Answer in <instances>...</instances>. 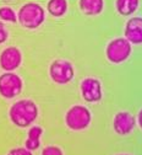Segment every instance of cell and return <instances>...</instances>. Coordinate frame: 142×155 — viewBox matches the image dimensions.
Wrapping results in <instances>:
<instances>
[{"mask_svg":"<svg viewBox=\"0 0 142 155\" xmlns=\"http://www.w3.org/2000/svg\"><path fill=\"white\" fill-rule=\"evenodd\" d=\"M46 20L44 9L37 3H26L18 10L17 21L22 27L28 30L38 28Z\"/></svg>","mask_w":142,"mask_h":155,"instance_id":"2","label":"cell"},{"mask_svg":"<svg viewBox=\"0 0 142 155\" xmlns=\"http://www.w3.org/2000/svg\"><path fill=\"white\" fill-rule=\"evenodd\" d=\"M125 37L130 43H142V17H132L126 22Z\"/></svg>","mask_w":142,"mask_h":155,"instance_id":"10","label":"cell"},{"mask_svg":"<svg viewBox=\"0 0 142 155\" xmlns=\"http://www.w3.org/2000/svg\"><path fill=\"white\" fill-rule=\"evenodd\" d=\"M24 87L22 79L12 71H6L0 75V95L4 99H14L21 94Z\"/></svg>","mask_w":142,"mask_h":155,"instance_id":"5","label":"cell"},{"mask_svg":"<svg viewBox=\"0 0 142 155\" xmlns=\"http://www.w3.org/2000/svg\"><path fill=\"white\" fill-rule=\"evenodd\" d=\"M47 9L54 17H62L68 11V2L66 0H49Z\"/></svg>","mask_w":142,"mask_h":155,"instance_id":"13","label":"cell"},{"mask_svg":"<svg viewBox=\"0 0 142 155\" xmlns=\"http://www.w3.org/2000/svg\"><path fill=\"white\" fill-rule=\"evenodd\" d=\"M92 120L91 112L87 107L82 105H75L65 114V123L72 130H84L86 129Z\"/></svg>","mask_w":142,"mask_h":155,"instance_id":"3","label":"cell"},{"mask_svg":"<svg viewBox=\"0 0 142 155\" xmlns=\"http://www.w3.org/2000/svg\"><path fill=\"white\" fill-rule=\"evenodd\" d=\"M103 0H80V9L87 16H96L102 12Z\"/></svg>","mask_w":142,"mask_h":155,"instance_id":"11","label":"cell"},{"mask_svg":"<svg viewBox=\"0 0 142 155\" xmlns=\"http://www.w3.org/2000/svg\"><path fill=\"white\" fill-rule=\"evenodd\" d=\"M8 155H32V151H30L26 148H15L11 149L8 153Z\"/></svg>","mask_w":142,"mask_h":155,"instance_id":"18","label":"cell"},{"mask_svg":"<svg viewBox=\"0 0 142 155\" xmlns=\"http://www.w3.org/2000/svg\"><path fill=\"white\" fill-rule=\"evenodd\" d=\"M119 155H129V154H119Z\"/></svg>","mask_w":142,"mask_h":155,"instance_id":"20","label":"cell"},{"mask_svg":"<svg viewBox=\"0 0 142 155\" xmlns=\"http://www.w3.org/2000/svg\"><path fill=\"white\" fill-rule=\"evenodd\" d=\"M138 0H116V10L119 14L129 16L136 11Z\"/></svg>","mask_w":142,"mask_h":155,"instance_id":"14","label":"cell"},{"mask_svg":"<svg viewBox=\"0 0 142 155\" xmlns=\"http://www.w3.org/2000/svg\"><path fill=\"white\" fill-rule=\"evenodd\" d=\"M81 94L87 102H98L102 99V85L96 78H86L81 83Z\"/></svg>","mask_w":142,"mask_h":155,"instance_id":"7","label":"cell"},{"mask_svg":"<svg viewBox=\"0 0 142 155\" xmlns=\"http://www.w3.org/2000/svg\"><path fill=\"white\" fill-rule=\"evenodd\" d=\"M0 20L15 24L17 21V15L10 6H2L0 8Z\"/></svg>","mask_w":142,"mask_h":155,"instance_id":"15","label":"cell"},{"mask_svg":"<svg viewBox=\"0 0 142 155\" xmlns=\"http://www.w3.org/2000/svg\"><path fill=\"white\" fill-rule=\"evenodd\" d=\"M49 75L55 84L65 85L74 79V65L65 59H56L49 67Z\"/></svg>","mask_w":142,"mask_h":155,"instance_id":"4","label":"cell"},{"mask_svg":"<svg viewBox=\"0 0 142 155\" xmlns=\"http://www.w3.org/2000/svg\"><path fill=\"white\" fill-rule=\"evenodd\" d=\"M138 123H140V127L142 128V110L138 113Z\"/></svg>","mask_w":142,"mask_h":155,"instance_id":"19","label":"cell"},{"mask_svg":"<svg viewBox=\"0 0 142 155\" xmlns=\"http://www.w3.org/2000/svg\"><path fill=\"white\" fill-rule=\"evenodd\" d=\"M22 63V53L17 47H8L0 54V67L6 71L16 70Z\"/></svg>","mask_w":142,"mask_h":155,"instance_id":"8","label":"cell"},{"mask_svg":"<svg viewBox=\"0 0 142 155\" xmlns=\"http://www.w3.org/2000/svg\"><path fill=\"white\" fill-rule=\"evenodd\" d=\"M114 130L120 135H126L135 128V118L129 112H119L115 114L113 121Z\"/></svg>","mask_w":142,"mask_h":155,"instance_id":"9","label":"cell"},{"mask_svg":"<svg viewBox=\"0 0 142 155\" xmlns=\"http://www.w3.org/2000/svg\"><path fill=\"white\" fill-rule=\"evenodd\" d=\"M9 117L16 127L26 128L37 120L38 107L32 100L28 99L16 101L9 110Z\"/></svg>","mask_w":142,"mask_h":155,"instance_id":"1","label":"cell"},{"mask_svg":"<svg viewBox=\"0 0 142 155\" xmlns=\"http://www.w3.org/2000/svg\"><path fill=\"white\" fill-rule=\"evenodd\" d=\"M43 134V128L39 126H33L30 128L27 134V140L25 143V148L30 151H33L39 148L40 145V137Z\"/></svg>","mask_w":142,"mask_h":155,"instance_id":"12","label":"cell"},{"mask_svg":"<svg viewBox=\"0 0 142 155\" xmlns=\"http://www.w3.org/2000/svg\"><path fill=\"white\" fill-rule=\"evenodd\" d=\"M8 38H9V32H8V28L6 26L0 21V45H3L8 41Z\"/></svg>","mask_w":142,"mask_h":155,"instance_id":"17","label":"cell"},{"mask_svg":"<svg viewBox=\"0 0 142 155\" xmlns=\"http://www.w3.org/2000/svg\"><path fill=\"white\" fill-rule=\"evenodd\" d=\"M42 155H64V153L56 145H48L42 150Z\"/></svg>","mask_w":142,"mask_h":155,"instance_id":"16","label":"cell"},{"mask_svg":"<svg viewBox=\"0 0 142 155\" xmlns=\"http://www.w3.org/2000/svg\"><path fill=\"white\" fill-rule=\"evenodd\" d=\"M107 58L112 63H121L131 54V43L126 38H115L107 46Z\"/></svg>","mask_w":142,"mask_h":155,"instance_id":"6","label":"cell"}]
</instances>
